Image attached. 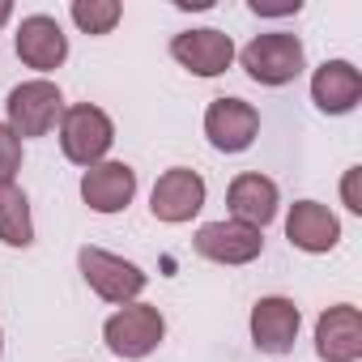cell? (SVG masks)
Returning a JSON list of instances; mask_svg holds the SVG:
<instances>
[{
    "label": "cell",
    "mask_w": 362,
    "mask_h": 362,
    "mask_svg": "<svg viewBox=\"0 0 362 362\" xmlns=\"http://www.w3.org/2000/svg\"><path fill=\"white\" fill-rule=\"evenodd\" d=\"M111 141H115V124H111V115L103 107H94V103L64 107V115H60V149H64L69 162H77L86 170L98 166L107 158Z\"/></svg>",
    "instance_id": "cell-1"
},
{
    "label": "cell",
    "mask_w": 362,
    "mask_h": 362,
    "mask_svg": "<svg viewBox=\"0 0 362 362\" xmlns=\"http://www.w3.org/2000/svg\"><path fill=\"white\" fill-rule=\"evenodd\" d=\"M239 60H243L247 77L260 81V86H290V81L307 69L303 39H298V35H286V30L256 35V39L239 52Z\"/></svg>",
    "instance_id": "cell-2"
},
{
    "label": "cell",
    "mask_w": 362,
    "mask_h": 362,
    "mask_svg": "<svg viewBox=\"0 0 362 362\" xmlns=\"http://www.w3.org/2000/svg\"><path fill=\"white\" fill-rule=\"evenodd\" d=\"M77 264H81L86 286H90L103 303H115V307L136 303V294H141L145 281H149L132 260L111 256V252H103V247H81V252H77Z\"/></svg>",
    "instance_id": "cell-3"
},
{
    "label": "cell",
    "mask_w": 362,
    "mask_h": 362,
    "mask_svg": "<svg viewBox=\"0 0 362 362\" xmlns=\"http://www.w3.org/2000/svg\"><path fill=\"white\" fill-rule=\"evenodd\" d=\"M162 332H166V320L149 303H128L103 324V341H107V349L115 358H145V354H153L162 345Z\"/></svg>",
    "instance_id": "cell-4"
},
{
    "label": "cell",
    "mask_w": 362,
    "mask_h": 362,
    "mask_svg": "<svg viewBox=\"0 0 362 362\" xmlns=\"http://www.w3.org/2000/svg\"><path fill=\"white\" fill-rule=\"evenodd\" d=\"M5 111H9V128L18 136H43L64 115V98H60V86H52L47 77H39V81L13 86Z\"/></svg>",
    "instance_id": "cell-5"
},
{
    "label": "cell",
    "mask_w": 362,
    "mask_h": 362,
    "mask_svg": "<svg viewBox=\"0 0 362 362\" xmlns=\"http://www.w3.org/2000/svg\"><path fill=\"white\" fill-rule=\"evenodd\" d=\"M149 209L158 222H192L201 209H205V179L188 166H170L166 175H158L153 184V197H149Z\"/></svg>",
    "instance_id": "cell-6"
},
{
    "label": "cell",
    "mask_w": 362,
    "mask_h": 362,
    "mask_svg": "<svg viewBox=\"0 0 362 362\" xmlns=\"http://www.w3.org/2000/svg\"><path fill=\"white\" fill-rule=\"evenodd\" d=\"M192 247L214 264H252L264 252V235L256 226L235 222V218L230 222H205L192 235Z\"/></svg>",
    "instance_id": "cell-7"
},
{
    "label": "cell",
    "mask_w": 362,
    "mask_h": 362,
    "mask_svg": "<svg viewBox=\"0 0 362 362\" xmlns=\"http://www.w3.org/2000/svg\"><path fill=\"white\" fill-rule=\"evenodd\" d=\"M260 132V111L243 98H214L205 111V136L222 153H243Z\"/></svg>",
    "instance_id": "cell-8"
},
{
    "label": "cell",
    "mask_w": 362,
    "mask_h": 362,
    "mask_svg": "<svg viewBox=\"0 0 362 362\" xmlns=\"http://www.w3.org/2000/svg\"><path fill=\"white\" fill-rule=\"evenodd\" d=\"M170 56L184 64L188 73H197V77H218V73H226L230 60H235V39L222 35V30H214V26H205V30H184V35L170 39Z\"/></svg>",
    "instance_id": "cell-9"
},
{
    "label": "cell",
    "mask_w": 362,
    "mask_h": 362,
    "mask_svg": "<svg viewBox=\"0 0 362 362\" xmlns=\"http://www.w3.org/2000/svg\"><path fill=\"white\" fill-rule=\"evenodd\" d=\"M298 324L303 315L286 294H269L252 307V341L260 354H290L298 341Z\"/></svg>",
    "instance_id": "cell-10"
},
{
    "label": "cell",
    "mask_w": 362,
    "mask_h": 362,
    "mask_svg": "<svg viewBox=\"0 0 362 362\" xmlns=\"http://www.w3.org/2000/svg\"><path fill=\"white\" fill-rule=\"evenodd\" d=\"M136 197V170L128 162H98L81 175V201L94 214H119Z\"/></svg>",
    "instance_id": "cell-11"
},
{
    "label": "cell",
    "mask_w": 362,
    "mask_h": 362,
    "mask_svg": "<svg viewBox=\"0 0 362 362\" xmlns=\"http://www.w3.org/2000/svg\"><path fill=\"white\" fill-rule=\"evenodd\" d=\"M315 354L324 362H358L362 358V315H358V307L337 303L315 320Z\"/></svg>",
    "instance_id": "cell-12"
},
{
    "label": "cell",
    "mask_w": 362,
    "mask_h": 362,
    "mask_svg": "<svg viewBox=\"0 0 362 362\" xmlns=\"http://www.w3.org/2000/svg\"><path fill=\"white\" fill-rule=\"evenodd\" d=\"M18 56L26 69H39V73H52L69 60V35L60 30L56 18L47 13H35L18 26Z\"/></svg>",
    "instance_id": "cell-13"
},
{
    "label": "cell",
    "mask_w": 362,
    "mask_h": 362,
    "mask_svg": "<svg viewBox=\"0 0 362 362\" xmlns=\"http://www.w3.org/2000/svg\"><path fill=\"white\" fill-rule=\"evenodd\" d=\"M286 239L298 247V252H311V256H324L341 243V222L328 205L320 201H298L290 205V218H286Z\"/></svg>",
    "instance_id": "cell-14"
},
{
    "label": "cell",
    "mask_w": 362,
    "mask_h": 362,
    "mask_svg": "<svg viewBox=\"0 0 362 362\" xmlns=\"http://www.w3.org/2000/svg\"><path fill=\"white\" fill-rule=\"evenodd\" d=\"M226 205H230L235 222L264 230V226L277 218V184H273L269 175H260V170H243V175L230 179Z\"/></svg>",
    "instance_id": "cell-15"
},
{
    "label": "cell",
    "mask_w": 362,
    "mask_h": 362,
    "mask_svg": "<svg viewBox=\"0 0 362 362\" xmlns=\"http://www.w3.org/2000/svg\"><path fill=\"white\" fill-rule=\"evenodd\" d=\"M311 98L320 111L328 115H345L358 107L362 98V73L349 64V60H324L311 77Z\"/></svg>",
    "instance_id": "cell-16"
},
{
    "label": "cell",
    "mask_w": 362,
    "mask_h": 362,
    "mask_svg": "<svg viewBox=\"0 0 362 362\" xmlns=\"http://www.w3.org/2000/svg\"><path fill=\"white\" fill-rule=\"evenodd\" d=\"M0 243L9 247H30L35 243V222H30V201L18 184L0 188Z\"/></svg>",
    "instance_id": "cell-17"
},
{
    "label": "cell",
    "mask_w": 362,
    "mask_h": 362,
    "mask_svg": "<svg viewBox=\"0 0 362 362\" xmlns=\"http://www.w3.org/2000/svg\"><path fill=\"white\" fill-rule=\"evenodd\" d=\"M73 22H77V30H86V35H111L115 30V22L124 18V9H119V0H73Z\"/></svg>",
    "instance_id": "cell-18"
},
{
    "label": "cell",
    "mask_w": 362,
    "mask_h": 362,
    "mask_svg": "<svg viewBox=\"0 0 362 362\" xmlns=\"http://www.w3.org/2000/svg\"><path fill=\"white\" fill-rule=\"evenodd\" d=\"M18 170H22V136L9 124H0V188L13 184Z\"/></svg>",
    "instance_id": "cell-19"
},
{
    "label": "cell",
    "mask_w": 362,
    "mask_h": 362,
    "mask_svg": "<svg viewBox=\"0 0 362 362\" xmlns=\"http://www.w3.org/2000/svg\"><path fill=\"white\" fill-rule=\"evenodd\" d=\"M358 179H362V166H349L345 179H341V201L349 214H362V192H358Z\"/></svg>",
    "instance_id": "cell-20"
},
{
    "label": "cell",
    "mask_w": 362,
    "mask_h": 362,
    "mask_svg": "<svg viewBox=\"0 0 362 362\" xmlns=\"http://www.w3.org/2000/svg\"><path fill=\"white\" fill-rule=\"evenodd\" d=\"M298 9H303V0H286V5H256V0H252V13L256 18H290Z\"/></svg>",
    "instance_id": "cell-21"
},
{
    "label": "cell",
    "mask_w": 362,
    "mask_h": 362,
    "mask_svg": "<svg viewBox=\"0 0 362 362\" xmlns=\"http://www.w3.org/2000/svg\"><path fill=\"white\" fill-rule=\"evenodd\" d=\"M9 18H13V5H9V0H0V26H5Z\"/></svg>",
    "instance_id": "cell-22"
},
{
    "label": "cell",
    "mask_w": 362,
    "mask_h": 362,
    "mask_svg": "<svg viewBox=\"0 0 362 362\" xmlns=\"http://www.w3.org/2000/svg\"><path fill=\"white\" fill-rule=\"evenodd\" d=\"M0 354H5V332H0Z\"/></svg>",
    "instance_id": "cell-23"
}]
</instances>
